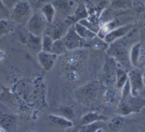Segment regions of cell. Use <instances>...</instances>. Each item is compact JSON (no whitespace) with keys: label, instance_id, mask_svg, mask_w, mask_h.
Listing matches in <instances>:
<instances>
[{"label":"cell","instance_id":"obj_2","mask_svg":"<svg viewBox=\"0 0 145 132\" xmlns=\"http://www.w3.org/2000/svg\"><path fill=\"white\" fill-rule=\"evenodd\" d=\"M144 106V98L131 94L126 98L120 99L117 111L121 116H127L132 113L139 112Z\"/></svg>","mask_w":145,"mask_h":132},{"label":"cell","instance_id":"obj_27","mask_svg":"<svg viewBox=\"0 0 145 132\" xmlns=\"http://www.w3.org/2000/svg\"><path fill=\"white\" fill-rule=\"evenodd\" d=\"M123 124V119L121 117H116L112 119L109 124V129L112 131H118L122 127Z\"/></svg>","mask_w":145,"mask_h":132},{"label":"cell","instance_id":"obj_20","mask_svg":"<svg viewBox=\"0 0 145 132\" xmlns=\"http://www.w3.org/2000/svg\"><path fill=\"white\" fill-rule=\"evenodd\" d=\"M128 79L127 73L121 67H118L116 73V84L118 88L121 89Z\"/></svg>","mask_w":145,"mask_h":132},{"label":"cell","instance_id":"obj_16","mask_svg":"<svg viewBox=\"0 0 145 132\" xmlns=\"http://www.w3.org/2000/svg\"><path fill=\"white\" fill-rule=\"evenodd\" d=\"M49 120L52 124L64 129L70 128L73 126L72 123L70 120L61 116L50 115Z\"/></svg>","mask_w":145,"mask_h":132},{"label":"cell","instance_id":"obj_17","mask_svg":"<svg viewBox=\"0 0 145 132\" xmlns=\"http://www.w3.org/2000/svg\"><path fill=\"white\" fill-rule=\"evenodd\" d=\"M41 39L42 36H35L28 32V35L25 37V40L28 46L35 50H41Z\"/></svg>","mask_w":145,"mask_h":132},{"label":"cell","instance_id":"obj_23","mask_svg":"<svg viewBox=\"0 0 145 132\" xmlns=\"http://www.w3.org/2000/svg\"><path fill=\"white\" fill-rule=\"evenodd\" d=\"M54 39L48 34L42 35L41 39V51L52 52V48Z\"/></svg>","mask_w":145,"mask_h":132},{"label":"cell","instance_id":"obj_3","mask_svg":"<svg viewBox=\"0 0 145 132\" xmlns=\"http://www.w3.org/2000/svg\"><path fill=\"white\" fill-rule=\"evenodd\" d=\"M102 91L103 88L101 84L93 82L79 88L76 93V96L82 103L89 105L98 100Z\"/></svg>","mask_w":145,"mask_h":132},{"label":"cell","instance_id":"obj_29","mask_svg":"<svg viewBox=\"0 0 145 132\" xmlns=\"http://www.w3.org/2000/svg\"><path fill=\"white\" fill-rule=\"evenodd\" d=\"M131 94V87L129 79L127 80L122 88H121V98H124Z\"/></svg>","mask_w":145,"mask_h":132},{"label":"cell","instance_id":"obj_9","mask_svg":"<svg viewBox=\"0 0 145 132\" xmlns=\"http://www.w3.org/2000/svg\"><path fill=\"white\" fill-rule=\"evenodd\" d=\"M134 24L128 23L118 26L110 32L104 37V40L108 44H110L127 35L132 29L134 28Z\"/></svg>","mask_w":145,"mask_h":132},{"label":"cell","instance_id":"obj_25","mask_svg":"<svg viewBox=\"0 0 145 132\" xmlns=\"http://www.w3.org/2000/svg\"><path fill=\"white\" fill-rule=\"evenodd\" d=\"M74 4V3L72 1H70L67 2L64 0H58L55 2L54 6L63 13H68Z\"/></svg>","mask_w":145,"mask_h":132},{"label":"cell","instance_id":"obj_30","mask_svg":"<svg viewBox=\"0 0 145 132\" xmlns=\"http://www.w3.org/2000/svg\"><path fill=\"white\" fill-rule=\"evenodd\" d=\"M1 3L7 7L9 10H11L15 3L18 2L16 0H1Z\"/></svg>","mask_w":145,"mask_h":132},{"label":"cell","instance_id":"obj_14","mask_svg":"<svg viewBox=\"0 0 145 132\" xmlns=\"http://www.w3.org/2000/svg\"><path fill=\"white\" fill-rule=\"evenodd\" d=\"M16 120L13 116L8 114H1V127L7 131H11L14 130L15 126Z\"/></svg>","mask_w":145,"mask_h":132},{"label":"cell","instance_id":"obj_24","mask_svg":"<svg viewBox=\"0 0 145 132\" xmlns=\"http://www.w3.org/2000/svg\"><path fill=\"white\" fill-rule=\"evenodd\" d=\"M103 121H96L92 123L82 126L80 131L83 132H93L100 131L103 129Z\"/></svg>","mask_w":145,"mask_h":132},{"label":"cell","instance_id":"obj_12","mask_svg":"<svg viewBox=\"0 0 145 132\" xmlns=\"http://www.w3.org/2000/svg\"><path fill=\"white\" fill-rule=\"evenodd\" d=\"M106 117L104 116L100 115L97 113L90 112L84 115L79 120V125L80 126L93 123L96 121H105Z\"/></svg>","mask_w":145,"mask_h":132},{"label":"cell","instance_id":"obj_31","mask_svg":"<svg viewBox=\"0 0 145 132\" xmlns=\"http://www.w3.org/2000/svg\"><path fill=\"white\" fill-rule=\"evenodd\" d=\"M143 80H144V84L145 86V72L143 73Z\"/></svg>","mask_w":145,"mask_h":132},{"label":"cell","instance_id":"obj_19","mask_svg":"<svg viewBox=\"0 0 145 132\" xmlns=\"http://www.w3.org/2000/svg\"><path fill=\"white\" fill-rule=\"evenodd\" d=\"M118 96L116 90L112 89L106 90L104 94V100L106 105L112 106L116 103L118 100Z\"/></svg>","mask_w":145,"mask_h":132},{"label":"cell","instance_id":"obj_11","mask_svg":"<svg viewBox=\"0 0 145 132\" xmlns=\"http://www.w3.org/2000/svg\"><path fill=\"white\" fill-rule=\"evenodd\" d=\"M74 26L78 34L86 42L91 40L97 36V34L95 31L91 30L79 22H76L74 24Z\"/></svg>","mask_w":145,"mask_h":132},{"label":"cell","instance_id":"obj_26","mask_svg":"<svg viewBox=\"0 0 145 132\" xmlns=\"http://www.w3.org/2000/svg\"><path fill=\"white\" fill-rule=\"evenodd\" d=\"M111 5L117 9H127L133 6L132 0H110Z\"/></svg>","mask_w":145,"mask_h":132},{"label":"cell","instance_id":"obj_6","mask_svg":"<svg viewBox=\"0 0 145 132\" xmlns=\"http://www.w3.org/2000/svg\"><path fill=\"white\" fill-rule=\"evenodd\" d=\"M61 39L69 51L75 50L80 48L84 43V40H85L76 32L74 25H71L69 27L67 32Z\"/></svg>","mask_w":145,"mask_h":132},{"label":"cell","instance_id":"obj_7","mask_svg":"<svg viewBox=\"0 0 145 132\" xmlns=\"http://www.w3.org/2000/svg\"><path fill=\"white\" fill-rule=\"evenodd\" d=\"M31 10L29 2L25 0L18 1L11 10L10 18L14 21H20L28 15Z\"/></svg>","mask_w":145,"mask_h":132},{"label":"cell","instance_id":"obj_4","mask_svg":"<svg viewBox=\"0 0 145 132\" xmlns=\"http://www.w3.org/2000/svg\"><path fill=\"white\" fill-rule=\"evenodd\" d=\"M48 23L42 14L36 13L29 17L27 22L26 27L29 32L35 36L41 37L44 35Z\"/></svg>","mask_w":145,"mask_h":132},{"label":"cell","instance_id":"obj_13","mask_svg":"<svg viewBox=\"0 0 145 132\" xmlns=\"http://www.w3.org/2000/svg\"><path fill=\"white\" fill-rule=\"evenodd\" d=\"M41 14L44 16L48 23H52L54 21L56 9L53 5L51 3H45L44 5L41 9Z\"/></svg>","mask_w":145,"mask_h":132},{"label":"cell","instance_id":"obj_21","mask_svg":"<svg viewBox=\"0 0 145 132\" xmlns=\"http://www.w3.org/2000/svg\"><path fill=\"white\" fill-rule=\"evenodd\" d=\"M65 23L62 24L61 23H58L54 25L52 31V35H50L54 40L57 39H61L66 32H65Z\"/></svg>","mask_w":145,"mask_h":132},{"label":"cell","instance_id":"obj_5","mask_svg":"<svg viewBox=\"0 0 145 132\" xmlns=\"http://www.w3.org/2000/svg\"><path fill=\"white\" fill-rule=\"evenodd\" d=\"M127 76L131 87V95L138 96L139 93L144 86L143 72L140 68L134 67L129 71Z\"/></svg>","mask_w":145,"mask_h":132},{"label":"cell","instance_id":"obj_8","mask_svg":"<svg viewBox=\"0 0 145 132\" xmlns=\"http://www.w3.org/2000/svg\"><path fill=\"white\" fill-rule=\"evenodd\" d=\"M116 60L110 56L106 61L103 70L104 80L108 86H111L116 83L117 67Z\"/></svg>","mask_w":145,"mask_h":132},{"label":"cell","instance_id":"obj_1","mask_svg":"<svg viewBox=\"0 0 145 132\" xmlns=\"http://www.w3.org/2000/svg\"><path fill=\"white\" fill-rule=\"evenodd\" d=\"M127 34L110 43L107 48L108 55L125 68L131 65L129 57L130 50L127 48Z\"/></svg>","mask_w":145,"mask_h":132},{"label":"cell","instance_id":"obj_18","mask_svg":"<svg viewBox=\"0 0 145 132\" xmlns=\"http://www.w3.org/2000/svg\"><path fill=\"white\" fill-rule=\"evenodd\" d=\"M14 21L8 19L1 18L0 21L1 37L11 32L14 28Z\"/></svg>","mask_w":145,"mask_h":132},{"label":"cell","instance_id":"obj_22","mask_svg":"<svg viewBox=\"0 0 145 132\" xmlns=\"http://www.w3.org/2000/svg\"><path fill=\"white\" fill-rule=\"evenodd\" d=\"M66 51H67V50L62 39H57L54 40L52 48V53L58 55L64 53Z\"/></svg>","mask_w":145,"mask_h":132},{"label":"cell","instance_id":"obj_28","mask_svg":"<svg viewBox=\"0 0 145 132\" xmlns=\"http://www.w3.org/2000/svg\"><path fill=\"white\" fill-rule=\"evenodd\" d=\"M75 21L79 22L82 19H86L87 16V13L85 7L83 5L79 6L77 9L74 15Z\"/></svg>","mask_w":145,"mask_h":132},{"label":"cell","instance_id":"obj_10","mask_svg":"<svg viewBox=\"0 0 145 132\" xmlns=\"http://www.w3.org/2000/svg\"><path fill=\"white\" fill-rule=\"evenodd\" d=\"M38 59L42 67L45 71L50 70L57 57V55L52 53L40 51L37 54Z\"/></svg>","mask_w":145,"mask_h":132},{"label":"cell","instance_id":"obj_15","mask_svg":"<svg viewBox=\"0 0 145 132\" xmlns=\"http://www.w3.org/2000/svg\"><path fill=\"white\" fill-rule=\"evenodd\" d=\"M141 46L142 44L139 42L135 43L132 45L130 50L129 57L130 63L134 67H137L138 66Z\"/></svg>","mask_w":145,"mask_h":132}]
</instances>
